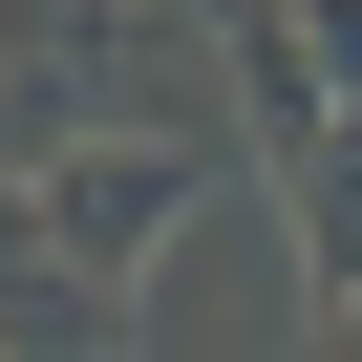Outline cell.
I'll list each match as a JSON object with an SVG mask.
<instances>
[{
    "instance_id": "1",
    "label": "cell",
    "mask_w": 362,
    "mask_h": 362,
    "mask_svg": "<svg viewBox=\"0 0 362 362\" xmlns=\"http://www.w3.org/2000/svg\"><path fill=\"white\" fill-rule=\"evenodd\" d=\"M107 107H170V43H149V0H0V170L86 149Z\"/></svg>"
},
{
    "instance_id": "3",
    "label": "cell",
    "mask_w": 362,
    "mask_h": 362,
    "mask_svg": "<svg viewBox=\"0 0 362 362\" xmlns=\"http://www.w3.org/2000/svg\"><path fill=\"white\" fill-rule=\"evenodd\" d=\"M0 341H22V362H107V341H128V277H86V256L43 235L22 170H0Z\"/></svg>"
},
{
    "instance_id": "2",
    "label": "cell",
    "mask_w": 362,
    "mask_h": 362,
    "mask_svg": "<svg viewBox=\"0 0 362 362\" xmlns=\"http://www.w3.org/2000/svg\"><path fill=\"white\" fill-rule=\"evenodd\" d=\"M22 192H43V235H64L86 277H149V256H170V214L214 192V149H192V128H86V149H43V170H22Z\"/></svg>"
},
{
    "instance_id": "4",
    "label": "cell",
    "mask_w": 362,
    "mask_h": 362,
    "mask_svg": "<svg viewBox=\"0 0 362 362\" xmlns=\"http://www.w3.org/2000/svg\"><path fill=\"white\" fill-rule=\"evenodd\" d=\"M298 43H320V64H341V86H362V0H298Z\"/></svg>"
}]
</instances>
